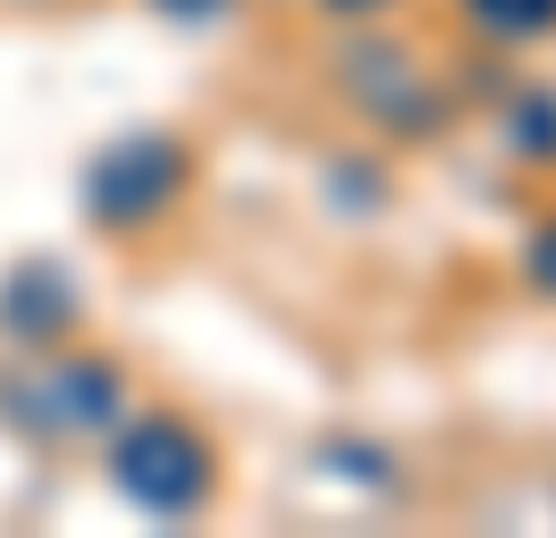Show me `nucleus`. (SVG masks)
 <instances>
[{
    "instance_id": "nucleus-1",
    "label": "nucleus",
    "mask_w": 556,
    "mask_h": 538,
    "mask_svg": "<svg viewBox=\"0 0 556 538\" xmlns=\"http://www.w3.org/2000/svg\"><path fill=\"white\" fill-rule=\"evenodd\" d=\"M110 479H118V497L136 504V513L186 522V513H203L211 488H219V454H211V437L194 430L186 412H143V421H118Z\"/></svg>"
},
{
    "instance_id": "nucleus-2",
    "label": "nucleus",
    "mask_w": 556,
    "mask_h": 538,
    "mask_svg": "<svg viewBox=\"0 0 556 538\" xmlns=\"http://www.w3.org/2000/svg\"><path fill=\"white\" fill-rule=\"evenodd\" d=\"M186 185H194V152L169 127H127L85 161V219L102 235H136L169 219Z\"/></svg>"
},
{
    "instance_id": "nucleus-3",
    "label": "nucleus",
    "mask_w": 556,
    "mask_h": 538,
    "mask_svg": "<svg viewBox=\"0 0 556 538\" xmlns=\"http://www.w3.org/2000/svg\"><path fill=\"white\" fill-rule=\"evenodd\" d=\"M338 85H346V101L371 127H388L396 143H430V134L447 127V93H439L414 67V51H396V42H354L346 67H338Z\"/></svg>"
},
{
    "instance_id": "nucleus-4",
    "label": "nucleus",
    "mask_w": 556,
    "mask_h": 538,
    "mask_svg": "<svg viewBox=\"0 0 556 538\" xmlns=\"http://www.w3.org/2000/svg\"><path fill=\"white\" fill-rule=\"evenodd\" d=\"M42 404L35 430L51 437H93V430H118L127 421V370L102 362V354H68V362L42 370V387H26Z\"/></svg>"
},
{
    "instance_id": "nucleus-5",
    "label": "nucleus",
    "mask_w": 556,
    "mask_h": 538,
    "mask_svg": "<svg viewBox=\"0 0 556 538\" xmlns=\"http://www.w3.org/2000/svg\"><path fill=\"white\" fill-rule=\"evenodd\" d=\"M76 320H85V286H76L51 253L9 261V278H0V336H17V345H60Z\"/></svg>"
},
{
    "instance_id": "nucleus-6",
    "label": "nucleus",
    "mask_w": 556,
    "mask_h": 538,
    "mask_svg": "<svg viewBox=\"0 0 556 538\" xmlns=\"http://www.w3.org/2000/svg\"><path fill=\"white\" fill-rule=\"evenodd\" d=\"M472 9V26L497 34V42H540L556 34V0H464Z\"/></svg>"
},
{
    "instance_id": "nucleus-7",
    "label": "nucleus",
    "mask_w": 556,
    "mask_h": 538,
    "mask_svg": "<svg viewBox=\"0 0 556 538\" xmlns=\"http://www.w3.org/2000/svg\"><path fill=\"white\" fill-rule=\"evenodd\" d=\"M506 143H515L522 161H556V93L531 85V93L506 110Z\"/></svg>"
},
{
    "instance_id": "nucleus-8",
    "label": "nucleus",
    "mask_w": 556,
    "mask_h": 538,
    "mask_svg": "<svg viewBox=\"0 0 556 538\" xmlns=\"http://www.w3.org/2000/svg\"><path fill=\"white\" fill-rule=\"evenodd\" d=\"M522 278H531V295L556 303V210L531 228V244H522Z\"/></svg>"
},
{
    "instance_id": "nucleus-9",
    "label": "nucleus",
    "mask_w": 556,
    "mask_h": 538,
    "mask_svg": "<svg viewBox=\"0 0 556 538\" xmlns=\"http://www.w3.org/2000/svg\"><path fill=\"white\" fill-rule=\"evenodd\" d=\"M169 26H219V17H237V0H152Z\"/></svg>"
},
{
    "instance_id": "nucleus-10",
    "label": "nucleus",
    "mask_w": 556,
    "mask_h": 538,
    "mask_svg": "<svg viewBox=\"0 0 556 538\" xmlns=\"http://www.w3.org/2000/svg\"><path fill=\"white\" fill-rule=\"evenodd\" d=\"M320 9H338V17H380V9H396V0H320Z\"/></svg>"
}]
</instances>
